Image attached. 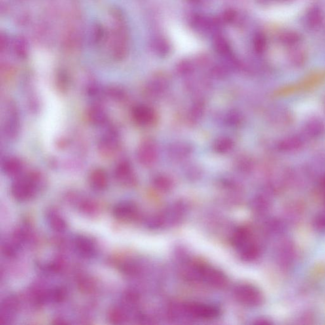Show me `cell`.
I'll return each mask as SVG.
<instances>
[{"instance_id": "cell-1", "label": "cell", "mask_w": 325, "mask_h": 325, "mask_svg": "<svg viewBox=\"0 0 325 325\" xmlns=\"http://www.w3.org/2000/svg\"><path fill=\"white\" fill-rule=\"evenodd\" d=\"M46 185L45 175L39 170H31L15 178L10 191L18 201L26 202L43 191Z\"/></svg>"}, {"instance_id": "cell-2", "label": "cell", "mask_w": 325, "mask_h": 325, "mask_svg": "<svg viewBox=\"0 0 325 325\" xmlns=\"http://www.w3.org/2000/svg\"><path fill=\"white\" fill-rule=\"evenodd\" d=\"M21 130L20 118L18 107L14 101H8L4 105L2 134L8 141L16 140Z\"/></svg>"}, {"instance_id": "cell-3", "label": "cell", "mask_w": 325, "mask_h": 325, "mask_svg": "<svg viewBox=\"0 0 325 325\" xmlns=\"http://www.w3.org/2000/svg\"><path fill=\"white\" fill-rule=\"evenodd\" d=\"M236 300L248 307H258L263 303L264 297L261 291L252 284H238L234 290Z\"/></svg>"}, {"instance_id": "cell-4", "label": "cell", "mask_w": 325, "mask_h": 325, "mask_svg": "<svg viewBox=\"0 0 325 325\" xmlns=\"http://www.w3.org/2000/svg\"><path fill=\"white\" fill-rule=\"evenodd\" d=\"M196 273L203 282L215 288H223L227 286L226 276L213 267L208 265H199L196 267Z\"/></svg>"}, {"instance_id": "cell-5", "label": "cell", "mask_w": 325, "mask_h": 325, "mask_svg": "<svg viewBox=\"0 0 325 325\" xmlns=\"http://www.w3.org/2000/svg\"><path fill=\"white\" fill-rule=\"evenodd\" d=\"M185 314L190 317L200 320H212L221 314L216 306L200 303H189L183 305Z\"/></svg>"}, {"instance_id": "cell-6", "label": "cell", "mask_w": 325, "mask_h": 325, "mask_svg": "<svg viewBox=\"0 0 325 325\" xmlns=\"http://www.w3.org/2000/svg\"><path fill=\"white\" fill-rule=\"evenodd\" d=\"M120 132L115 126L107 125L98 141V149L102 155L113 154L119 148Z\"/></svg>"}, {"instance_id": "cell-7", "label": "cell", "mask_w": 325, "mask_h": 325, "mask_svg": "<svg viewBox=\"0 0 325 325\" xmlns=\"http://www.w3.org/2000/svg\"><path fill=\"white\" fill-rule=\"evenodd\" d=\"M278 264L283 269H288L293 265L295 259V249L290 241H282L276 252Z\"/></svg>"}, {"instance_id": "cell-8", "label": "cell", "mask_w": 325, "mask_h": 325, "mask_svg": "<svg viewBox=\"0 0 325 325\" xmlns=\"http://www.w3.org/2000/svg\"><path fill=\"white\" fill-rule=\"evenodd\" d=\"M114 177L118 183L125 186H132L136 182L132 166L126 160L117 162L114 169Z\"/></svg>"}, {"instance_id": "cell-9", "label": "cell", "mask_w": 325, "mask_h": 325, "mask_svg": "<svg viewBox=\"0 0 325 325\" xmlns=\"http://www.w3.org/2000/svg\"><path fill=\"white\" fill-rule=\"evenodd\" d=\"M88 122L98 127H105L109 124V115L106 109L98 102L90 105L86 111Z\"/></svg>"}, {"instance_id": "cell-10", "label": "cell", "mask_w": 325, "mask_h": 325, "mask_svg": "<svg viewBox=\"0 0 325 325\" xmlns=\"http://www.w3.org/2000/svg\"><path fill=\"white\" fill-rule=\"evenodd\" d=\"M1 170L6 176L17 178L24 173V162L16 156H7L1 161Z\"/></svg>"}, {"instance_id": "cell-11", "label": "cell", "mask_w": 325, "mask_h": 325, "mask_svg": "<svg viewBox=\"0 0 325 325\" xmlns=\"http://www.w3.org/2000/svg\"><path fill=\"white\" fill-rule=\"evenodd\" d=\"M19 302L16 297L9 296L4 300L0 308V324H10L17 314Z\"/></svg>"}, {"instance_id": "cell-12", "label": "cell", "mask_w": 325, "mask_h": 325, "mask_svg": "<svg viewBox=\"0 0 325 325\" xmlns=\"http://www.w3.org/2000/svg\"><path fill=\"white\" fill-rule=\"evenodd\" d=\"M138 210L134 203L130 202H122L116 204L113 209V215L118 220L127 221L136 219Z\"/></svg>"}, {"instance_id": "cell-13", "label": "cell", "mask_w": 325, "mask_h": 325, "mask_svg": "<svg viewBox=\"0 0 325 325\" xmlns=\"http://www.w3.org/2000/svg\"><path fill=\"white\" fill-rule=\"evenodd\" d=\"M88 183L94 191H102L107 188L109 183L108 174L104 169L96 168L90 172Z\"/></svg>"}, {"instance_id": "cell-14", "label": "cell", "mask_w": 325, "mask_h": 325, "mask_svg": "<svg viewBox=\"0 0 325 325\" xmlns=\"http://www.w3.org/2000/svg\"><path fill=\"white\" fill-rule=\"evenodd\" d=\"M75 245L78 254L85 258H91L96 254V244L86 236H78L75 240Z\"/></svg>"}, {"instance_id": "cell-15", "label": "cell", "mask_w": 325, "mask_h": 325, "mask_svg": "<svg viewBox=\"0 0 325 325\" xmlns=\"http://www.w3.org/2000/svg\"><path fill=\"white\" fill-rule=\"evenodd\" d=\"M132 117L134 121L140 125H146L151 123L153 114L151 109L144 105H137L132 110Z\"/></svg>"}, {"instance_id": "cell-16", "label": "cell", "mask_w": 325, "mask_h": 325, "mask_svg": "<svg viewBox=\"0 0 325 325\" xmlns=\"http://www.w3.org/2000/svg\"><path fill=\"white\" fill-rule=\"evenodd\" d=\"M66 297V291L62 287H56L46 292L41 293L42 303L45 301L59 303L64 301Z\"/></svg>"}, {"instance_id": "cell-17", "label": "cell", "mask_w": 325, "mask_h": 325, "mask_svg": "<svg viewBox=\"0 0 325 325\" xmlns=\"http://www.w3.org/2000/svg\"><path fill=\"white\" fill-rule=\"evenodd\" d=\"M153 145L151 143H143L139 147L137 157L139 161L143 164H148L153 161L155 158V151Z\"/></svg>"}, {"instance_id": "cell-18", "label": "cell", "mask_w": 325, "mask_h": 325, "mask_svg": "<svg viewBox=\"0 0 325 325\" xmlns=\"http://www.w3.org/2000/svg\"><path fill=\"white\" fill-rule=\"evenodd\" d=\"M47 221L50 227L56 232L62 233L66 229V222L61 215L57 212H50L47 215Z\"/></svg>"}, {"instance_id": "cell-19", "label": "cell", "mask_w": 325, "mask_h": 325, "mask_svg": "<svg viewBox=\"0 0 325 325\" xmlns=\"http://www.w3.org/2000/svg\"><path fill=\"white\" fill-rule=\"evenodd\" d=\"M213 45L215 51L222 55H226L231 51L229 41L223 35L215 36L213 40Z\"/></svg>"}, {"instance_id": "cell-20", "label": "cell", "mask_w": 325, "mask_h": 325, "mask_svg": "<svg viewBox=\"0 0 325 325\" xmlns=\"http://www.w3.org/2000/svg\"><path fill=\"white\" fill-rule=\"evenodd\" d=\"M104 94L105 96L117 102L123 101L126 97L125 92L123 88L117 85H111L105 88Z\"/></svg>"}, {"instance_id": "cell-21", "label": "cell", "mask_w": 325, "mask_h": 325, "mask_svg": "<svg viewBox=\"0 0 325 325\" xmlns=\"http://www.w3.org/2000/svg\"><path fill=\"white\" fill-rule=\"evenodd\" d=\"M108 319L112 324L120 325L125 322L126 316L122 308L115 307L109 311Z\"/></svg>"}, {"instance_id": "cell-22", "label": "cell", "mask_w": 325, "mask_h": 325, "mask_svg": "<svg viewBox=\"0 0 325 325\" xmlns=\"http://www.w3.org/2000/svg\"><path fill=\"white\" fill-rule=\"evenodd\" d=\"M153 46L158 54L166 55L170 50L169 42L162 37H156L153 40Z\"/></svg>"}, {"instance_id": "cell-23", "label": "cell", "mask_w": 325, "mask_h": 325, "mask_svg": "<svg viewBox=\"0 0 325 325\" xmlns=\"http://www.w3.org/2000/svg\"><path fill=\"white\" fill-rule=\"evenodd\" d=\"M312 226L316 231L320 233L325 232V210L319 213L314 216L312 220Z\"/></svg>"}, {"instance_id": "cell-24", "label": "cell", "mask_w": 325, "mask_h": 325, "mask_svg": "<svg viewBox=\"0 0 325 325\" xmlns=\"http://www.w3.org/2000/svg\"><path fill=\"white\" fill-rule=\"evenodd\" d=\"M81 209L82 212L85 214H92L96 212L97 206L94 203L89 201V200H86L81 203Z\"/></svg>"}, {"instance_id": "cell-25", "label": "cell", "mask_w": 325, "mask_h": 325, "mask_svg": "<svg viewBox=\"0 0 325 325\" xmlns=\"http://www.w3.org/2000/svg\"><path fill=\"white\" fill-rule=\"evenodd\" d=\"M265 40L263 35H258L254 39V47L257 52H262L264 49Z\"/></svg>"}, {"instance_id": "cell-26", "label": "cell", "mask_w": 325, "mask_h": 325, "mask_svg": "<svg viewBox=\"0 0 325 325\" xmlns=\"http://www.w3.org/2000/svg\"><path fill=\"white\" fill-rule=\"evenodd\" d=\"M236 17V13L233 10H227L223 14V21L227 23L234 22Z\"/></svg>"}, {"instance_id": "cell-27", "label": "cell", "mask_w": 325, "mask_h": 325, "mask_svg": "<svg viewBox=\"0 0 325 325\" xmlns=\"http://www.w3.org/2000/svg\"><path fill=\"white\" fill-rule=\"evenodd\" d=\"M322 193H323V199H324V207L325 210V183H324V185H323Z\"/></svg>"}, {"instance_id": "cell-28", "label": "cell", "mask_w": 325, "mask_h": 325, "mask_svg": "<svg viewBox=\"0 0 325 325\" xmlns=\"http://www.w3.org/2000/svg\"><path fill=\"white\" fill-rule=\"evenodd\" d=\"M190 1H191L192 2H195V3H196V2L199 1L200 0H190Z\"/></svg>"}]
</instances>
